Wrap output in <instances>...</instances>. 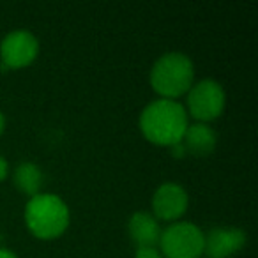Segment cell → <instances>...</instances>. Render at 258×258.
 <instances>
[{"instance_id":"obj_2","label":"cell","mask_w":258,"mask_h":258,"mask_svg":"<svg viewBox=\"0 0 258 258\" xmlns=\"http://www.w3.org/2000/svg\"><path fill=\"white\" fill-rule=\"evenodd\" d=\"M195 80L193 60L182 51H168L154 62L151 85L161 99H173L187 94Z\"/></svg>"},{"instance_id":"obj_1","label":"cell","mask_w":258,"mask_h":258,"mask_svg":"<svg viewBox=\"0 0 258 258\" xmlns=\"http://www.w3.org/2000/svg\"><path fill=\"white\" fill-rule=\"evenodd\" d=\"M140 131L149 142L161 147L180 144L187 127V111L179 101L156 99L140 113Z\"/></svg>"},{"instance_id":"obj_10","label":"cell","mask_w":258,"mask_h":258,"mask_svg":"<svg viewBox=\"0 0 258 258\" xmlns=\"http://www.w3.org/2000/svg\"><path fill=\"white\" fill-rule=\"evenodd\" d=\"M180 144L184 145L186 152L197 156V158H205L216 149L218 137H216V131L209 124L197 122V124H187Z\"/></svg>"},{"instance_id":"obj_5","label":"cell","mask_w":258,"mask_h":258,"mask_svg":"<svg viewBox=\"0 0 258 258\" xmlns=\"http://www.w3.org/2000/svg\"><path fill=\"white\" fill-rule=\"evenodd\" d=\"M226 94L221 83L205 78L193 83L187 90V110L198 122H209L218 118L225 110Z\"/></svg>"},{"instance_id":"obj_12","label":"cell","mask_w":258,"mask_h":258,"mask_svg":"<svg viewBox=\"0 0 258 258\" xmlns=\"http://www.w3.org/2000/svg\"><path fill=\"white\" fill-rule=\"evenodd\" d=\"M135 258H163L158 247H137Z\"/></svg>"},{"instance_id":"obj_3","label":"cell","mask_w":258,"mask_h":258,"mask_svg":"<svg viewBox=\"0 0 258 258\" xmlns=\"http://www.w3.org/2000/svg\"><path fill=\"white\" fill-rule=\"evenodd\" d=\"M69 209L58 195L39 193L25 205V223L37 239L60 237L69 226Z\"/></svg>"},{"instance_id":"obj_6","label":"cell","mask_w":258,"mask_h":258,"mask_svg":"<svg viewBox=\"0 0 258 258\" xmlns=\"http://www.w3.org/2000/svg\"><path fill=\"white\" fill-rule=\"evenodd\" d=\"M39 53V41L29 30H13L0 43V62L8 69L27 68Z\"/></svg>"},{"instance_id":"obj_7","label":"cell","mask_w":258,"mask_h":258,"mask_svg":"<svg viewBox=\"0 0 258 258\" xmlns=\"http://www.w3.org/2000/svg\"><path fill=\"white\" fill-rule=\"evenodd\" d=\"M189 205L187 191L177 182H165L154 191L152 197V211L156 219L175 221L186 212Z\"/></svg>"},{"instance_id":"obj_16","label":"cell","mask_w":258,"mask_h":258,"mask_svg":"<svg viewBox=\"0 0 258 258\" xmlns=\"http://www.w3.org/2000/svg\"><path fill=\"white\" fill-rule=\"evenodd\" d=\"M4 127H6V117H4V113L0 111V135L4 133Z\"/></svg>"},{"instance_id":"obj_11","label":"cell","mask_w":258,"mask_h":258,"mask_svg":"<svg viewBox=\"0 0 258 258\" xmlns=\"http://www.w3.org/2000/svg\"><path fill=\"white\" fill-rule=\"evenodd\" d=\"M13 182L22 193L29 195L30 198L39 195V189L43 186V172L32 161H23L15 168L13 173Z\"/></svg>"},{"instance_id":"obj_9","label":"cell","mask_w":258,"mask_h":258,"mask_svg":"<svg viewBox=\"0 0 258 258\" xmlns=\"http://www.w3.org/2000/svg\"><path fill=\"white\" fill-rule=\"evenodd\" d=\"M129 237L137 247H156L161 237L159 221L145 211H137L127 221Z\"/></svg>"},{"instance_id":"obj_15","label":"cell","mask_w":258,"mask_h":258,"mask_svg":"<svg viewBox=\"0 0 258 258\" xmlns=\"http://www.w3.org/2000/svg\"><path fill=\"white\" fill-rule=\"evenodd\" d=\"M0 258H18V256L11 249H8V247H0Z\"/></svg>"},{"instance_id":"obj_8","label":"cell","mask_w":258,"mask_h":258,"mask_svg":"<svg viewBox=\"0 0 258 258\" xmlns=\"http://www.w3.org/2000/svg\"><path fill=\"white\" fill-rule=\"evenodd\" d=\"M246 239L240 228H212L204 235V253L209 258H230L246 246Z\"/></svg>"},{"instance_id":"obj_14","label":"cell","mask_w":258,"mask_h":258,"mask_svg":"<svg viewBox=\"0 0 258 258\" xmlns=\"http://www.w3.org/2000/svg\"><path fill=\"white\" fill-rule=\"evenodd\" d=\"M170 149H172V156H175V158H182V156L186 154L182 144H177V145H173V147H170Z\"/></svg>"},{"instance_id":"obj_4","label":"cell","mask_w":258,"mask_h":258,"mask_svg":"<svg viewBox=\"0 0 258 258\" xmlns=\"http://www.w3.org/2000/svg\"><path fill=\"white\" fill-rule=\"evenodd\" d=\"M205 233L191 221H177L161 230L159 253L166 258H200Z\"/></svg>"},{"instance_id":"obj_13","label":"cell","mask_w":258,"mask_h":258,"mask_svg":"<svg viewBox=\"0 0 258 258\" xmlns=\"http://www.w3.org/2000/svg\"><path fill=\"white\" fill-rule=\"evenodd\" d=\"M8 173H9V165H8V161L0 156V182L8 177Z\"/></svg>"}]
</instances>
